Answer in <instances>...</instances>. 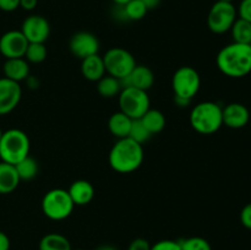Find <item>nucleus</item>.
I'll return each mask as SVG.
<instances>
[{
  "label": "nucleus",
  "mask_w": 251,
  "mask_h": 250,
  "mask_svg": "<svg viewBox=\"0 0 251 250\" xmlns=\"http://www.w3.org/2000/svg\"><path fill=\"white\" fill-rule=\"evenodd\" d=\"M2 132H4V131H2V130H1V129H0V140H1V136H2Z\"/></svg>",
  "instance_id": "nucleus-41"
},
{
  "label": "nucleus",
  "mask_w": 251,
  "mask_h": 250,
  "mask_svg": "<svg viewBox=\"0 0 251 250\" xmlns=\"http://www.w3.org/2000/svg\"><path fill=\"white\" fill-rule=\"evenodd\" d=\"M150 97L147 91L135 87H124L119 93L120 112L132 120L140 119L150 109Z\"/></svg>",
  "instance_id": "nucleus-7"
},
{
  "label": "nucleus",
  "mask_w": 251,
  "mask_h": 250,
  "mask_svg": "<svg viewBox=\"0 0 251 250\" xmlns=\"http://www.w3.org/2000/svg\"><path fill=\"white\" fill-rule=\"evenodd\" d=\"M237 12L240 19L249 21L251 24V0H242Z\"/></svg>",
  "instance_id": "nucleus-31"
},
{
  "label": "nucleus",
  "mask_w": 251,
  "mask_h": 250,
  "mask_svg": "<svg viewBox=\"0 0 251 250\" xmlns=\"http://www.w3.org/2000/svg\"><path fill=\"white\" fill-rule=\"evenodd\" d=\"M122 90V81L110 75H104L100 81H97L98 93L104 98H113L115 96H119Z\"/></svg>",
  "instance_id": "nucleus-23"
},
{
  "label": "nucleus",
  "mask_w": 251,
  "mask_h": 250,
  "mask_svg": "<svg viewBox=\"0 0 251 250\" xmlns=\"http://www.w3.org/2000/svg\"><path fill=\"white\" fill-rule=\"evenodd\" d=\"M15 168H16L17 174H19L20 180H32V179L38 175L39 172L38 162L31 156H27L26 158L15 164Z\"/></svg>",
  "instance_id": "nucleus-24"
},
{
  "label": "nucleus",
  "mask_w": 251,
  "mask_h": 250,
  "mask_svg": "<svg viewBox=\"0 0 251 250\" xmlns=\"http://www.w3.org/2000/svg\"><path fill=\"white\" fill-rule=\"evenodd\" d=\"M217 1H225V2H233L234 0H217Z\"/></svg>",
  "instance_id": "nucleus-40"
},
{
  "label": "nucleus",
  "mask_w": 251,
  "mask_h": 250,
  "mask_svg": "<svg viewBox=\"0 0 251 250\" xmlns=\"http://www.w3.org/2000/svg\"><path fill=\"white\" fill-rule=\"evenodd\" d=\"M39 250H73L68 238L59 233L46 234L39 242Z\"/></svg>",
  "instance_id": "nucleus-22"
},
{
  "label": "nucleus",
  "mask_w": 251,
  "mask_h": 250,
  "mask_svg": "<svg viewBox=\"0 0 251 250\" xmlns=\"http://www.w3.org/2000/svg\"><path fill=\"white\" fill-rule=\"evenodd\" d=\"M181 250H212L211 244L201 237H191L188 239L179 240Z\"/></svg>",
  "instance_id": "nucleus-29"
},
{
  "label": "nucleus",
  "mask_w": 251,
  "mask_h": 250,
  "mask_svg": "<svg viewBox=\"0 0 251 250\" xmlns=\"http://www.w3.org/2000/svg\"><path fill=\"white\" fill-rule=\"evenodd\" d=\"M20 176L14 164L0 162V194H10L16 190L20 184Z\"/></svg>",
  "instance_id": "nucleus-19"
},
{
  "label": "nucleus",
  "mask_w": 251,
  "mask_h": 250,
  "mask_svg": "<svg viewBox=\"0 0 251 250\" xmlns=\"http://www.w3.org/2000/svg\"><path fill=\"white\" fill-rule=\"evenodd\" d=\"M201 86V78L198 71L191 66H181L174 73L172 78L174 97L191 100Z\"/></svg>",
  "instance_id": "nucleus-8"
},
{
  "label": "nucleus",
  "mask_w": 251,
  "mask_h": 250,
  "mask_svg": "<svg viewBox=\"0 0 251 250\" xmlns=\"http://www.w3.org/2000/svg\"><path fill=\"white\" fill-rule=\"evenodd\" d=\"M151 250H181L180 243L176 240L164 239L157 242L154 245H151Z\"/></svg>",
  "instance_id": "nucleus-30"
},
{
  "label": "nucleus",
  "mask_w": 251,
  "mask_h": 250,
  "mask_svg": "<svg viewBox=\"0 0 251 250\" xmlns=\"http://www.w3.org/2000/svg\"><path fill=\"white\" fill-rule=\"evenodd\" d=\"M81 74L86 80L97 82L105 75V66L103 56L95 54L81 60Z\"/></svg>",
  "instance_id": "nucleus-16"
},
{
  "label": "nucleus",
  "mask_w": 251,
  "mask_h": 250,
  "mask_svg": "<svg viewBox=\"0 0 251 250\" xmlns=\"http://www.w3.org/2000/svg\"><path fill=\"white\" fill-rule=\"evenodd\" d=\"M69 48L71 54L78 59H85L87 56L98 54L100 50V41L91 32H77L74 34L69 42Z\"/></svg>",
  "instance_id": "nucleus-12"
},
{
  "label": "nucleus",
  "mask_w": 251,
  "mask_h": 250,
  "mask_svg": "<svg viewBox=\"0 0 251 250\" xmlns=\"http://www.w3.org/2000/svg\"><path fill=\"white\" fill-rule=\"evenodd\" d=\"M96 250H117V249H115V248H113V247H110V245H102V247L97 248Z\"/></svg>",
  "instance_id": "nucleus-38"
},
{
  "label": "nucleus",
  "mask_w": 251,
  "mask_h": 250,
  "mask_svg": "<svg viewBox=\"0 0 251 250\" xmlns=\"http://www.w3.org/2000/svg\"><path fill=\"white\" fill-rule=\"evenodd\" d=\"M140 1L147 7V10H152V9H156V7L158 6L161 0H140Z\"/></svg>",
  "instance_id": "nucleus-37"
},
{
  "label": "nucleus",
  "mask_w": 251,
  "mask_h": 250,
  "mask_svg": "<svg viewBox=\"0 0 251 250\" xmlns=\"http://www.w3.org/2000/svg\"><path fill=\"white\" fill-rule=\"evenodd\" d=\"M154 83V74L149 66L136 65L129 76L122 80L124 87H135L142 91H149Z\"/></svg>",
  "instance_id": "nucleus-15"
},
{
  "label": "nucleus",
  "mask_w": 251,
  "mask_h": 250,
  "mask_svg": "<svg viewBox=\"0 0 251 250\" xmlns=\"http://www.w3.org/2000/svg\"><path fill=\"white\" fill-rule=\"evenodd\" d=\"M20 7V0H0V10L5 12L15 11Z\"/></svg>",
  "instance_id": "nucleus-34"
},
{
  "label": "nucleus",
  "mask_w": 251,
  "mask_h": 250,
  "mask_svg": "<svg viewBox=\"0 0 251 250\" xmlns=\"http://www.w3.org/2000/svg\"><path fill=\"white\" fill-rule=\"evenodd\" d=\"M132 119L130 117H127L126 114H124L123 112H117L114 114H112V117L108 120V127H109V131L112 132L113 136L119 139H124V137L129 136L130 129H131Z\"/></svg>",
  "instance_id": "nucleus-20"
},
{
  "label": "nucleus",
  "mask_w": 251,
  "mask_h": 250,
  "mask_svg": "<svg viewBox=\"0 0 251 250\" xmlns=\"http://www.w3.org/2000/svg\"><path fill=\"white\" fill-rule=\"evenodd\" d=\"M240 222L245 228L251 230V202L245 205L240 212Z\"/></svg>",
  "instance_id": "nucleus-33"
},
{
  "label": "nucleus",
  "mask_w": 251,
  "mask_h": 250,
  "mask_svg": "<svg viewBox=\"0 0 251 250\" xmlns=\"http://www.w3.org/2000/svg\"><path fill=\"white\" fill-rule=\"evenodd\" d=\"M28 44L21 31H7L0 37V53L5 59L25 58Z\"/></svg>",
  "instance_id": "nucleus-11"
},
{
  "label": "nucleus",
  "mask_w": 251,
  "mask_h": 250,
  "mask_svg": "<svg viewBox=\"0 0 251 250\" xmlns=\"http://www.w3.org/2000/svg\"><path fill=\"white\" fill-rule=\"evenodd\" d=\"M238 12L233 2L216 1L207 15V27L216 34H223L230 31L238 19Z\"/></svg>",
  "instance_id": "nucleus-9"
},
{
  "label": "nucleus",
  "mask_w": 251,
  "mask_h": 250,
  "mask_svg": "<svg viewBox=\"0 0 251 250\" xmlns=\"http://www.w3.org/2000/svg\"><path fill=\"white\" fill-rule=\"evenodd\" d=\"M31 142L25 131L20 129H9L2 132L0 140V158L1 162L17 164L29 156Z\"/></svg>",
  "instance_id": "nucleus-4"
},
{
  "label": "nucleus",
  "mask_w": 251,
  "mask_h": 250,
  "mask_svg": "<svg viewBox=\"0 0 251 250\" xmlns=\"http://www.w3.org/2000/svg\"><path fill=\"white\" fill-rule=\"evenodd\" d=\"M74 205L69 191L65 189H53L42 199V211L51 221L66 220L73 213Z\"/></svg>",
  "instance_id": "nucleus-5"
},
{
  "label": "nucleus",
  "mask_w": 251,
  "mask_h": 250,
  "mask_svg": "<svg viewBox=\"0 0 251 250\" xmlns=\"http://www.w3.org/2000/svg\"><path fill=\"white\" fill-rule=\"evenodd\" d=\"M0 250H10L9 237L1 230H0Z\"/></svg>",
  "instance_id": "nucleus-36"
},
{
  "label": "nucleus",
  "mask_w": 251,
  "mask_h": 250,
  "mask_svg": "<svg viewBox=\"0 0 251 250\" xmlns=\"http://www.w3.org/2000/svg\"><path fill=\"white\" fill-rule=\"evenodd\" d=\"M230 32L235 43L251 44V24L249 21L238 17L230 28Z\"/></svg>",
  "instance_id": "nucleus-25"
},
{
  "label": "nucleus",
  "mask_w": 251,
  "mask_h": 250,
  "mask_svg": "<svg viewBox=\"0 0 251 250\" xmlns=\"http://www.w3.org/2000/svg\"><path fill=\"white\" fill-rule=\"evenodd\" d=\"M22 97V90L19 82L6 77L0 78V115L11 113L19 105Z\"/></svg>",
  "instance_id": "nucleus-13"
},
{
  "label": "nucleus",
  "mask_w": 251,
  "mask_h": 250,
  "mask_svg": "<svg viewBox=\"0 0 251 250\" xmlns=\"http://www.w3.org/2000/svg\"><path fill=\"white\" fill-rule=\"evenodd\" d=\"M20 31L24 33L28 43H46L50 36V25L41 15H31L22 22Z\"/></svg>",
  "instance_id": "nucleus-10"
},
{
  "label": "nucleus",
  "mask_w": 251,
  "mask_h": 250,
  "mask_svg": "<svg viewBox=\"0 0 251 250\" xmlns=\"http://www.w3.org/2000/svg\"><path fill=\"white\" fill-rule=\"evenodd\" d=\"M127 250H151V244L144 238H136L130 243Z\"/></svg>",
  "instance_id": "nucleus-32"
},
{
  "label": "nucleus",
  "mask_w": 251,
  "mask_h": 250,
  "mask_svg": "<svg viewBox=\"0 0 251 250\" xmlns=\"http://www.w3.org/2000/svg\"><path fill=\"white\" fill-rule=\"evenodd\" d=\"M140 120L142 122L144 126L146 127L150 131V134L154 135L161 132L162 130L166 126V117H164L163 113L158 109H151L150 108L141 118Z\"/></svg>",
  "instance_id": "nucleus-21"
},
{
  "label": "nucleus",
  "mask_w": 251,
  "mask_h": 250,
  "mask_svg": "<svg viewBox=\"0 0 251 250\" xmlns=\"http://www.w3.org/2000/svg\"><path fill=\"white\" fill-rule=\"evenodd\" d=\"M144 147L130 137L119 139L109 152V166L122 174L132 173L144 162Z\"/></svg>",
  "instance_id": "nucleus-2"
},
{
  "label": "nucleus",
  "mask_w": 251,
  "mask_h": 250,
  "mask_svg": "<svg viewBox=\"0 0 251 250\" xmlns=\"http://www.w3.org/2000/svg\"><path fill=\"white\" fill-rule=\"evenodd\" d=\"M47 51L44 43H29L27 47L25 59L31 64H41L47 59Z\"/></svg>",
  "instance_id": "nucleus-27"
},
{
  "label": "nucleus",
  "mask_w": 251,
  "mask_h": 250,
  "mask_svg": "<svg viewBox=\"0 0 251 250\" xmlns=\"http://www.w3.org/2000/svg\"><path fill=\"white\" fill-rule=\"evenodd\" d=\"M115 5H125L130 1V0H112Z\"/></svg>",
  "instance_id": "nucleus-39"
},
{
  "label": "nucleus",
  "mask_w": 251,
  "mask_h": 250,
  "mask_svg": "<svg viewBox=\"0 0 251 250\" xmlns=\"http://www.w3.org/2000/svg\"><path fill=\"white\" fill-rule=\"evenodd\" d=\"M105 73L118 80H124L137 65L135 56L129 50L120 47H114L107 50L103 56Z\"/></svg>",
  "instance_id": "nucleus-6"
},
{
  "label": "nucleus",
  "mask_w": 251,
  "mask_h": 250,
  "mask_svg": "<svg viewBox=\"0 0 251 250\" xmlns=\"http://www.w3.org/2000/svg\"><path fill=\"white\" fill-rule=\"evenodd\" d=\"M69 195L75 206H86L95 198V188L87 180H75L69 188Z\"/></svg>",
  "instance_id": "nucleus-17"
},
{
  "label": "nucleus",
  "mask_w": 251,
  "mask_h": 250,
  "mask_svg": "<svg viewBox=\"0 0 251 250\" xmlns=\"http://www.w3.org/2000/svg\"><path fill=\"white\" fill-rule=\"evenodd\" d=\"M217 68L223 75L242 78L251 73V44L233 43L223 47L216 58Z\"/></svg>",
  "instance_id": "nucleus-1"
},
{
  "label": "nucleus",
  "mask_w": 251,
  "mask_h": 250,
  "mask_svg": "<svg viewBox=\"0 0 251 250\" xmlns=\"http://www.w3.org/2000/svg\"><path fill=\"white\" fill-rule=\"evenodd\" d=\"M190 125L201 135H212L222 127V107L215 102H201L190 113Z\"/></svg>",
  "instance_id": "nucleus-3"
},
{
  "label": "nucleus",
  "mask_w": 251,
  "mask_h": 250,
  "mask_svg": "<svg viewBox=\"0 0 251 250\" xmlns=\"http://www.w3.org/2000/svg\"><path fill=\"white\" fill-rule=\"evenodd\" d=\"M76 250H82V249H76Z\"/></svg>",
  "instance_id": "nucleus-42"
},
{
  "label": "nucleus",
  "mask_w": 251,
  "mask_h": 250,
  "mask_svg": "<svg viewBox=\"0 0 251 250\" xmlns=\"http://www.w3.org/2000/svg\"><path fill=\"white\" fill-rule=\"evenodd\" d=\"M127 21H140L147 14V7L140 0H130L127 4L123 5Z\"/></svg>",
  "instance_id": "nucleus-26"
},
{
  "label": "nucleus",
  "mask_w": 251,
  "mask_h": 250,
  "mask_svg": "<svg viewBox=\"0 0 251 250\" xmlns=\"http://www.w3.org/2000/svg\"><path fill=\"white\" fill-rule=\"evenodd\" d=\"M152 135L150 134L149 130L144 126L142 122L140 119H135L132 120V124H131V129H130L129 132V136L131 140L136 141L137 144L140 145H144L145 142L149 141L151 139Z\"/></svg>",
  "instance_id": "nucleus-28"
},
{
  "label": "nucleus",
  "mask_w": 251,
  "mask_h": 250,
  "mask_svg": "<svg viewBox=\"0 0 251 250\" xmlns=\"http://www.w3.org/2000/svg\"><path fill=\"white\" fill-rule=\"evenodd\" d=\"M38 0H20V7H22L26 11H32L37 7Z\"/></svg>",
  "instance_id": "nucleus-35"
},
{
  "label": "nucleus",
  "mask_w": 251,
  "mask_h": 250,
  "mask_svg": "<svg viewBox=\"0 0 251 250\" xmlns=\"http://www.w3.org/2000/svg\"><path fill=\"white\" fill-rule=\"evenodd\" d=\"M223 125L230 129H242L250 120V112L242 103H229L222 108Z\"/></svg>",
  "instance_id": "nucleus-14"
},
{
  "label": "nucleus",
  "mask_w": 251,
  "mask_h": 250,
  "mask_svg": "<svg viewBox=\"0 0 251 250\" xmlns=\"http://www.w3.org/2000/svg\"><path fill=\"white\" fill-rule=\"evenodd\" d=\"M4 77L15 82H21L27 80L29 76V63L25 58H14L6 59L2 66Z\"/></svg>",
  "instance_id": "nucleus-18"
}]
</instances>
